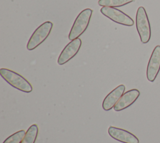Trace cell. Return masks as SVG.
<instances>
[{"label": "cell", "instance_id": "6da1fadb", "mask_svg": "<svg viewBox=\"0 0 160 143\" xmlns=\"http://www.w3.org/2000/svg\"><path fill=\"white\" fill-rule=\"evenodd\" d=\"M0 75L14 88L26 93H30L32 90L31 83L19 73L8 68H2L0 69Z\"/></svg>", "mask_w": 160, "mask_h": 143}, {"label": "cell", "instance_id": "7a4b0ae2", "mask_svg": "<svg viewBox=\"0 0 160 143\" xmlns=\"http://www.w3.org/2000/svg\"><path fill=\"white\" fill-rule=\"evenodd\" d=\"M92 11L90 8H86L78 14L69 33V40L72 41L78 38L86 31L90 22Z\"/></svg>", "mask_w": 160, "mask_h": 143}, {"label": "cell", "instance_id": "3957f363", "mask_svg": "<svg viewBox=\"0 0 160 143\" xmlns=\"http://www.w3.org/2000/svg\"><path fill=\"white\" fill-rule=\"evenodd\" d=\"M136 25L141 41L144 44L148 43L151 36V26L146 11L142 6L139 7L137 10Z\"/></svg>", "mask_w": 160, "mask_h": 143}, {"label": "cell", "instance_id": "277c9868", "mask_svg": "<svg viewBox=\"0 0 160 143\" xmlns=\"http://www.w3.org/2000/svg\"><path fill=\"white\" fill-rule=\"evenodd\" d=\"M52 26L53 24L51 21H46L41 24L30 37L27 44V49L33 50L42 43L49 36Z\"/></svg>", "mask_w": 160, "mask_h": 143}, {"label": "cell", "instance_id": "5b68a950", "mask_svg": "<svg viewBox=\"0 0 160 143\" xmlns=\"http://www.w3.org/2000/svg\"><path fill=\"white\" fill-rule=\"evenodd\" d=\"M100 11L104 16L118 24L128 26H133L134 24L130 16L115 8L104 6L101 8Z\"/></svg>", "mask_w": 160, "mask_h": 143}, {"label": "cell", "instance_id": "8992f818", "mask_svg": "<svg viewBox=\"0 0 160 143\" xmlns=\"http://www.w3.org/2000/svg\"><path fill=\"white\" fill-rule=\"evenodd\" d=\"M160 70V45H157L153 50L149 58L147 70L146 77L148 80L153 82Z\"/></svg>", "mask_w": 160, "mask_h": 143}, {"label": "cell", "instance_id": "52a82bcc", "mask_svg": "<svg viewBox=\"0 0 160 143\" xmlns=\"http://www.w3.org/2000/svg\"><path fill=\"white\" fill-rule=\"evenodd\" d=\"M81 45L82 41L79 38L70 41L60 53L58 59V63L59 65H62L68 62L78 53Z\"/></svg>", "mask_w": 160, "mask_h": 143}, {"label": "cell", "instance_id": "ba28073f", "mask_svg": "<svg viewBox=\"0 0 160 143\" xmlns=\"http://www.w3.org/2000/svg\"><path fill=\"white\" fill-rule=\"evenodd\" d=\"M108 134L114 139L122 143H139L136 135L121 128L110 126L108 129Z\"/></svg>", "mask_w": 160, "mask_h": 143}, {"label": "cell", "instance_id": "9c48e42d", "mask_svg": "<svg viewBox=\"0 0 160 143\" xmlns=\"http://www.w3.org/2000/svg\"><path fill=\"white\" fill-rule=\"evenodd\" d=\"M140 92L138 89H131L124 93L114 107L115 111L122 110L131 106L138 99Z\"/></svg>", "mask_w": 160, "mask_h": 143}, {"label": "cell", "instance_id": "30bf717a", "mask_svg": "<svg viewBox=\"0 0 160 143\" xmlns=\"http://www.w3.org/2000/svg\"><path fill=\"white\" fill-rule=\"evenodd\" d=\"M125 88V86L122 84L118 86L109 93H108L102 102V109L106 111H108L112 108H114V105L124 94Z\"/></svg>", "mask_w": 160, "mask_h": 143}, {"label": "cell", "instance_id": "8fae6325", "mask_svg": "<svg viewBox=\"0 0 160 143\" xmlns=\"http://www.w3.org/2000/svg\"><path fill=\"white\" fill-rule=\"evenodd\" d=\"M38 127L36 124L31 125L28 128L25 136L21 143H34L38 134Z\"/></svg>", "mask_w": 160, "mask_h": 143}, {"label": "cell", "instance_id": "7c38bea8", "mask_svg": "<svg viewBox=\"0 0 160 143\" xmlns=\"http://www.w3.org/2000/svg\"><path fill=\"white\" fill-rule=\"evenodd\" d=\"M134 0H99L98 4L101 6L108 7H121L133 2Z\"/></svg>", "mask_w": 160, "mask_h": 143}, {"label": "cell", "instance_id": "4fadbf2b", "mask_svg": "<svg viewBox=\"0 0 160 143\" xmlns=\"http://www.w3.org/2000/svg\"><path fill=\"white\" fill-rule=\"evenodd\" d=\"M26 132L24 130H19L9 136L3 143H21L24 139Z\"/></svg>", "mask_w": 160, "mask_h": 143}]
</instances>
